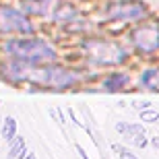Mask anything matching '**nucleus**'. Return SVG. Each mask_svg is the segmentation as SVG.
Here are the masks:
<instances>
[{
	"mask_svg": "<svg viewBox=\"0 0 159 159\" xmlns=\"http://www.w3.org/2000/svg\"><path fill=\"white\" fill-rule=\"evenodd\" d=\"M141 118H143V120H157L159 116H157V114H153V112H145Z\"/></svg>",
	"mask_w": 159,
	"mask_h": 159,
	"instance_id": "obj_11",
	"label": "nucleus"
},
{
	"mask_svg": "<svg viewBox=\"0 0 159 159\" xmlns=\"http://www.w3.org/2000/svg\"><path fill=\"white\" fill-rule=\"evenodd\" d=\"M77 151H79V155H81L83 159H89V157H87V153L83 151V147H81V145H77Z\"/></svg>",
	"mask_w": 159,
	"mask_h": 159,
	"instance_id": "obj_12",
	"label": "nucleus"
},
{
	"mask_svg": "<svg viewBox=\"0 0 159 159\" xmlns=\"http://www.w3.org/2000/svg\"><path fill=\"white\" fill-rule=\"evenodd\" d=\"M4 50L25 64H41L56 60V52L41 39H11L6 41Z\"/></svg>",
	"mask_w": 159,
	"mask_h": 159,
	"instance_id": "obj_1",
	"label": "nucleus"
},
{
	"mask_svg": "<svg viewBox=\"0 0 159 159\" xmlns=\"http://www.w3.org/2000/svg\"><path fill=\"white\" fill-rule=\"evenodd\" d=\"M114 149H116V151L120 153V159H139L136 155H132V153L128 151V149H124V147H118V145H116Z\"/></svg>",
	"mask_w": 159,
	"mask_h": 159,
	"instance_id": "obj_10",
	"label": "nucleus"
},
{
	"mask_svg": "<svg viewBox=\"0 0 159 159\" xmlns=\"http://www.w3.org/2000/svg\"><path fill=\"white\" fill-rule=\"evenodd\" d=\"M116 130L118 132H124L126 139H130L132 145L136 147H145L147 141H145V128L141 124H116Z\"/></svg>",
	"mask_w": 159,
	"mask_h": 159,
	"instance_id": "obj_5",
	"label": "nucleus"
},
{
	"mask_svg": "<svg viewBox=\"0 0 159 159\" xmlns=\"http://www.w3.org/2000/svg\"><path fill=\"white\" fill-rule=\"evenodd\" d=\"M85 50L89 52L91 60L97 64H120L126 60V52L110 41H85Z\"/></svg>",
	"mask_w": 159,
	"mask_h": 159,
	"instance_id": "obj_2",
	"label": "nucleus"
},
{
	"mask_svg": "<svg viewBox=\"0 0 159 159\" xmlns=\"http://www.w3.org/2000/svg\"><path fill=\"white\" fill-rule=\"evenodd\" d=\"M141 83L153 91H159V70H147L141 77Z\"/></svg>",
	"mask_w": 159,
	"mask_h": 159,
	"instance_id": "obj_8",
	"label": "nucleus"
},
{
	"mask_svg": "<svg viewBox=\"0 0 159 159\" xmlns=\"http://www.w3.org/2000/svg\"><path fill=\"white\" fill-rule=\"evenodd\" d=\"M15 132H17V122H15V118L8 116L4 120V126H2V139H6L8 143L15 141Z\"/></svg>",
	"mask_w": 159,
	"mask_h": 159,
	"instance_id": "obj_9",
	"label": "nucleus"
},
{
	"mask_svg": "<svg viewBox=\"0 0 159 159\" xmlns=\"http://www.w3.org/2000/svg\"><path fill=\"white\" fill-rule=\"evenodd\" d=\"M151 145H153V147H159V136H153V139H151Z\"/></svg>",
	"mask_w": 159,
	"mask_h": 159,
	"instance_id": "obj_13",
	"label": "nucleus"
},
{
	"mask_svg": "<svg viewBox=\"0 0 159 159\" xmlns=\"http://www.w3.org/2000/svg\"><path fill=\"white\" fill-rule=\"evenodd\" d=\"M0 31H23V33H29L31 25L27 21V17H23L19 11L0 6Z\"/></svg>",
	"mask_w": 159,
	"mask_h": 159,
	"instance_id": "obj_4",
	"label": "nucleus"
},
{
	"mask_svg": "<svg viewBox=\"0 0 159 159\" xmlns=\"http://www.w3.org/2000/svg\"><path fill=\"white\" fill-rule=\"evenodd\" d=\"M132 39H134L139 50H143V52H155L159 48V25L149 23V25L139 27L132 33Z\"/></svg>",
	"mask_w": 159,
	"mask_h": 159,
	"instance_id": "obj_3",
	"label": "nucleus"
},
{
	"mask_svg": "<svg viewBox=\"0 0 159 159\" xmlns=\"http://www.w3.org/2000/svg\"><path fill=\"white\" fill-rule=\"evenodd\" d=\"M25 159H35V155H33V153H27V157H25Z\"/></svg>",
	"mask_w": 159,
	"mask_h": 159,
	"instance_id": "obj_14",
	"label": "nucleus"
},
{
	"mask_svg": "<svg viewBox=\"0 0 159 159\" xmlns=\"http://www.w3.org/2000/svg\"><path fill=\"white\" fill-rule=\"evenodd\" d=\"M145 15V6L143 4H118L114 6L110 17L112 19H122V21H128V19H139Z\"/></svg>",
	"mask_w": 159,
	"mask_h": 159,
	"instance_id": "obj_6",
	"label": "nucleus"
},
{
	"mask_svg": "<svg viewBox=\"0 0 159 159\" xmlns=\"http://www.w3.org/2000/svg\"><path fill=\"white\" fill-rule=\"evenodd\" d=\"M126 81H128V77H126V75L116 72V75H110V77L103 81V87H106V91H118V89H122V85Z\"/></svg>",
	"mask_w": 159,
	"mask_h": 159,
	"instance_id": "obj_7",
	"label": "nucleus"
}]
</instances>
